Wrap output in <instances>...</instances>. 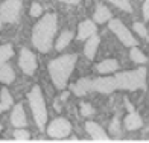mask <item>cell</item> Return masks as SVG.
Instances as JSON below:
<instances>
[{"mask_svg":"<svg viewBox=\"0 0 149 143\" xmlns=\"http://www.w3.org/2000/svg\"><path fill=\"white\" fill-rule=\"evenodd\" d=\"M58 29L56 14H46L40 18V22L32 29V43L40 52H49L52 49L53 37Z\"/></svg>","mask_w":149,"mask_h":143,"instance_id":"obj_1","label":"cell"},{"mask_svg":"<svg viewBox=\"0 0 149 143\" xmlns=\"http://www.w3.org/2000/svg\"><path fill=\"white\" fill-rule=\"evenodd\" d=\"M74 64H76V57L74 55H61L49 63V75L53 85L56 88H65L69 78L72 76Z\"/></svg>","mask_w":149,"mask_h":143,"instance_id":"obj_2","label":"cell"},{"mask_svg":"<svg viewBox=\"0 0 149 143\" xmlns=\"http://www.w3.org/2000/svg\"><path fill=\"white\" fill-rule=\"evenodd\" d=\"M116 76L117 90H139L146 87V69L140 67L137 70L122 72L114 75Z\"/></svg>","mask_w":149,"mask_h":143,"instance_id":"obj_3","label":"cell"},{"mask_svg":"<svg viewBox=\"0 0 149 143\" xmlns=\"http://www.w3.org/2000/svg\"><path fill=\"white\" fill-rule=\"evenodd\" d=\"M28 100H29L31 110H32V114H33V119H35V123L43 131L46 128V123H47V107H46L44 96H43L41 90H40V87L35 85L29 91Z\"/></svg>","mask_w":149,"mask_h":143,"instance_id":"obj_4","label":"cell"},{"mask_svg":"<svg viewBox=\"0 0 149 143\" xmlns=\"http://www.w3.org/2000/svg\"><path fill=\"white\" fill-rule=\"evenodd\" d=\"M23 8V0H5L0 6V17L5 23H17Z\"/></svg>","mask_w":149,"mask_h":143,"instance_id":"obj_5","label":"cell"},{"mask_svg":"<svg viewBox=\"0 0 149 143\" xmlns=\"http://www.w3.org/2000/svg\"><path fill=\"white\" fill-rule=\"evenodd\" d=\"M110 29L114 35L119 38V41H122V44H125L128 47L137 46V40L134 38V35L128 31V28L120 22V20H117V18L110 20Z\"/></svg>","mask_w":149,"mask_h":143,"instance_id":"obj_6","label":"cell"},{"mask_svg":"<svg viewBox=\"0 0 149 143\" xmlns=\"http://www.w3.org/2000/svg\"><path fill=\"white\" fill-rule=\"evenodd\" d=\"M72 133V123L64 117L53 119L47 126V134L52 139H65Z\"/></svg>","mask_w":149,"mask_h":143,"instance_id":"obj_7","label":"cell"},{"mask_svg":"<svg viewBox=\"0 0 149 143\" xmlns=\"http://www.w3.org/2000/svg\"><path fill=\"white\" fill-rule=\"evenodd\" d=\"M18 66L26 75H33L37 70V58L29 49H22L18 57Z\"/></svg>","mask_w":149,"mask_h":143,"instance_id":"obj_8","label":"cell"},{"mask_svg":"<svg viewBox=\"0 0 149 143\" xmlns=\"http://www.w3.org/2000/svg\"><path fill=\"white\" fill-rule=\"evenodd\" d=\"M93 90L99 91V93H113L117 90V84H116V76H105V78H97L93 79Z\"/></svg>","mask_w":149,"mask_h":143,"instance_id":"obj_9","label":"cell"},{"mask_svg":"<svg viewBox=\"0 0 149 143\" xmlns=\"http://www.w3.org/2000/svg\"><path fill=\"white\" fill-rule=\"evenodd\" d=\"M85 131L90 134V137L94 142H108L110 140L108 134L102 129V126H99L96 123V122H87L85 123Z\"/></svg>","mask_w":149,"mask_h":143,"instance_id":"obj_10","label":"cell"},{"mask_svg":"<svg viewBox=\"0 0 149 143\" xmlns=\"http://www.w3.org/2000/svg\"><path fill=\"white\" fill-rule=\"evenodd\" d=\"M11 123L14 125L15 128H23L26 126L28 120H26V114H24V108H23V104H17L12 110V114H11Z\"/></svg>","mask_w":149,"mask_h":143,"instance_id":"obj_11","label":"cell"},{"mask_svg":"<svg viewBox=\"0 0 149 143\" xmlns=\"http://www.w3.org/2000/svg\"><path fill=\"white\" fill-rule=\"evenodd\" d=\"M96 33V24L91 20H84L78 28V40H88Z\"/></svg>","mask_w":149,"mask_h":143,"instance_id":"obj_12","label":"cell"},{"mask_svg":"<svg viewBox=\"0 0 149 143\" xmlns=\"http://www.w3.org/2000/svg\"><path fill=\"white\" fill-rule=\"evenodd\" d=\"M72 90H73V93L76 94V96H84V94H87L88 91L93 90V79L81 78L78 82L72 87Z\"/></svg>","mask_w":149,"mask_h":143,"instance_id":"obj_13","label":"cell"},{"mask_svg":"<svg viewBox=\"0 0 149 143\" xmlns=\"http://www.w3.org/2000/svg\"><path fill=\"white\" fill-rule=\"evenodd\" d=\"M123 125H125V128L128 129V131H134V129H139V128L143 126V120H141V117H140L137 113L131 111V113L125 117Z\"/></svg>","mask_w":149,"mask_h":143,"instance_id":"obj_14","label":"cell"},{"mask_svg":"<svg viewBox=\"0 0 149 143\" xmlns=\"http://www.w3.org/2000/svg\"><path fill=\"white\" fill-rule=\"evenodd\" d=\"M93 18H94V22H96V23L102 24V23H107V22H110V20H111V12H110V9H108L107 6L97 5L96 11H94V14H93Z\"/></svg>","mask_w":149,"mask_h":143,"instance_id":"obj_15","label":"cell"},{"mask_svg":"<svg viewBox=\"0 0 149 143\" xmlns=\"http://www.w3.org/2000/svg\"><path fill=\"white\" fill-rule=\"evenodd\" d=\"M99 37L94 33L93 37L88 38V41L85 43V47H84V53H85V57L88 58V59H93L94 55H96V50H97V47H99Z\"/></svg>","mask_w":149,"mask_h":143,"instance_id":"obj_16","label":"cell"},{"mask_svg":"<svg viewBox=\"0 0 149 143\" xmlns=\"http://www.w3.org/2000/svg\"><path fill=\"white\" fill-rule=\"evenodd\" d=\"M119 67L120 66L116 59H105V61H102V63H99L96 66V70L100 75H107V73H113V72L119 70Z\"/></svg>","mask_w":149,"mask_h":143,"instance_id":"obj_17","label":"cell"},{"mask_svg":"<svg viewBox=\"0 0 149 143\" xmlns=\"http://www.w3.org/2000/svg\"><path fill=\"white\" fill-rule=\"evenodd\" d=\"M15 78V73L12 70V67L8 64H0V82L3 84H12Z\"/></svg>","mask_w":149,"mask_h":143,"instance_id":"obj_18","label":"cell"},{"mask_svg":"<svg viewBox=\"0 0 149 143\" xmlns=\"http://www.w3.org/2000/svg\"><path fill=\"white\" fill-rule=\"evenodd\" d=\"M12 104H14V100H12L11 93L6 90V88H3V90L0 91V113L6 111L8 108H11Z\"/></svg>","mask_w":149,"mask_h":143,"instance_id":"obj_19","label":"cell"},{"mask_svg":"<svg viewBox=\"0 0 149 143\" xmlns=\"http://www.w3.org/2000/svg\"><path fill=\"white\" fill-rule=\"evenodd\" d=\"M72 38H73V32H70V31H64V32L59 35V38L56 40V44H55L56 50H63V49H65V47L70 44Z\"/></svg>","mask_w":149,"mask_h":143,"instance_id":"obj_20","label":"cell"},{"mask_svg":"<svg viewBox=\"0 0 149 143\" xmlns=\"http://www.w3.org/2000/svg\"><path fill=\"white\" fill-rule=\"evenodd\" d=\"M14 55V49H12L11 44H3L0 46V64H5L12 58Z\"/></svg>","mask_w":149,"mask_h":143,"instance_id":"obj_21","label":"cell"},{"mask_svg":"<svg viewBox=\"0 0 149 143\" xmlns=\"http://www.w3.org/2000/svg\"><path fill=\"white\" fill-rule=\"evenodd\" d=\"M130 57H131V59L134 61L135 64H145V63H148V58H146V55L143 52H141L139 47H131V52H130Z\"/></svg>","mask_w":149,"mask_h":143,"instance_id":"obj_22","label":"cell"},{"mask_svg":"<svg viewBox=\"0 0 149 143\" xmlns=\"http://www.w3.org/2000/svg\"><path fill=\"white\" fill-rule=\"evenodd\" d=\"M107 2L113 3L114 6H117V8L122 9V11H126V12H131L132 11V6L130 3V0H107Z\"/></svg>","mask_w":149,"mask_h":143,"instance_id":"obj_23","label":"cell"},{"mask_svg":"<svg viewBox=\"0 0 149 143\" xmlns=\"http://www.w3.org/2000/svg\"><path fill=\"white\" fill-rule=\"evenodd\" d=\"M29 133L26 131L24 128H15V131H14V139L18 140V142H26V140H29Z\"/></svg>","mask_w":149,"mask_h":143,"instance_id":"obj_24","label":"cell"},{"mask_svg":"<svg viewBox=\"0 0 149 143\" xmlns=\"http://www.w3.org/2000/svg\"><path fill=\"white\" fill-rule=\"evenodd\" d=\"M94 110H93V107L90 104H85V102H82L81 104V114L85 116V117H90V116H93Z\"/></svg>","mask_w":149,"mask_h":143,"instance_id":"obj_25","label":"cell"},{"mask_svg":"<svg viewBox=\"0 0 149 143\" xmlns=\"http://www.w3.org/2000/svg\"><path fill=\"white\" fill-rule=\"evenodd\" d=\"M132 28H134V31L137 32L141 38H146V37H148V31H146V28H145L143 23H134Z\"/></svg>","mask_w":149,"mask_h":143,"instance_id":"obj_26","label":"cell"},{"mask_svg":"<svg viewBox=\"0 0 149 143\" xmlns=\"http://www.w3.org/2000/svg\"><path fill=\"white\" fill-rule=\"evenodd\" d=\"M41 12H43L41 5H40L38 2H33L32 6H31V15L32 17H40V15H41Z\"/></svg>","mask_w":149,"mask_h":143,"instance_id":"obj_27","label":"cell"},{"mask_svg":"<svg viewBox=\"0 0 149 143\" xmlns=\"http://www.w3.org/2000/svg\"><path fill=\"white\" fill-rule=\"evenodd\" d=\"M110 131H111V134H114V135H119V134H120V129H119V120H117V119H114V120L111 122Z\"/></svg>","mask_w":149,"mask_h":143,"instance_id":"obj_28","label":"cell"},{"mask_svg":"<svg viewBox=\"0 0 149 143\" xmlns=\"http://www.w3.org/2000/svg\"><path fill=\"white\" fill-rule=\"evenodd\" d=\"M143 17H145V20H149V0H145V5H143Z\"/></svg>","mask_w":149,"mask_h":143,"instance_id":"obj_29","label":"cell"},{"mask_svg":"<svg viewBox=\"0 0 149 143\" xmlns=\"http://www.w3.org/2000/svg\"><path fill=\"white\" fill-rule=\"evenodd\" d=\"M59 2H64V3H69V5H76L81 0H59Z\"/></svg>","mask_w":149,"mask_h":143,"instance_id":"obj_30","label":"cell"},{"mask_svg":"<svg viewBox=\"0 0 149 143\" xmlns=\"http://www.w3.org/2000/svg\"><path fill=\"white\" fill-rule=\"evenodd\" d=\"M67 98H69V91H64L63 94H61V100H65Z\"/></svg>","mask_w":149,"mask_h":143,"instance_id":"obj_31","label":"cell"},{"mask_svg":"<svg viewBox=\"0 0 149 143\" xmlns=\"http://www.w3.org/2000/svg\"><path fill=\"white\" fill-rule=\"evenodd\" d=\"M2 24H3V20H2V17H0V29H2Z\"/></svg>","mask_w":149,"mask_h":143,"instance_id":"obj_32","label":"cell"},{"mask_svg":"<svg viewBox=\"0 0 149 143\" xmlns=\"http://www.w3.org/2000/svg\"><path fill=\"white\" fill-rule=\"evenodd\" d=\"M0 131H2V125H0Z\"/></svg>","mask_w":149,"mask_h":143,"instance_id":"obj_33","label":"cell"}]
</instances>
